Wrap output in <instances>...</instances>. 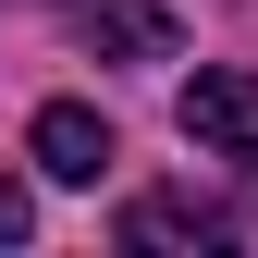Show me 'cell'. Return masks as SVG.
<instances>
[{
    "mask_svg": "<svg viewBox=\"0 0 258 258\" xmlns=\"http://www.w3.org/2000/svg\"><path fill=\"white\" fill-rule=\"evenodd\" d=\"M61 25L99 61H172V13L160 0H61Z\"/></svg>",
    "mask_w": 258,
    "mask_h": 258,
    "instance_id": "3",
    "label": "cell"
},
{
    "mask_svg": "<svg viewBox=\"0 0 258 258\" xmlns=\"http://www.w3.org/2000/svg\"><path fill=\"white\" fill-rule=\"evenodd\" d=\"M172 123H184V148H209V160H246V172H258V74H234V61L184 74Z\"/></svg>",
    "mask_w": 258,
    "mask_h": 258,
    "instance_id": "1",
    "label": "cell"
},
{
    "mask_svg": "<svg viewBox=\"0 0 258 258\" xmlns=\"http://www.w3.org/2000/svg\"><path fill=\"white\" fill-rule=\"evenodd\" d=\"M123 246L136 258H209V246H234V209H209L197 184H160V197L123 209Z\"/></svg>",
    "mask_w": 258,
    "mask_h": 258,
    "instance_id": "2",
    "label": "cell"
},
{
    "mask_svg": "<svg viewBox=\"0 0 258 258\" xmlns=\"http://www.w3.org/2000/svg\"><path fill=\"white\" fill-rule=\"evenodd\" d=\"M25 234H37V197H25V184L0 172V246H25Z\"/></svg>",
    "mask_w": 258,
    "mask_h": 258,
    "instance_id": "5",
    "label": "cell"
},
{
    "mask_svg": "<svg viewBox=\"0 0 258 258\" xmlns=\"http://www.w3.org/2000/svg\"><path fill=\"white\" fill-rule=\"evenodd\" d=\"M25 148H37L49 184H99V172H111V123L86 111V99H49L37 123H25Z\"/></svg>",
    "mask_w": 258,
    "mask_h": 258,
    "instance_id": "4",
    "label": "cell"
}]
</instances>
